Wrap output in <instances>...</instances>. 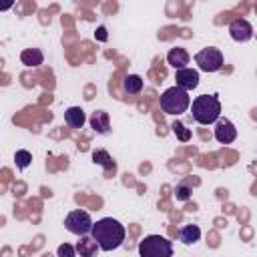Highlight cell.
<instances>
[{
  "mask_svg": "<svg viewBox=\"0 0 257 257\" xmlns=\"http://www.w3.org/2000/svg\"><path fill=\"white\" fill-rule=\"evenodd\" d=\"M90 237L96 241L100 251H114L124 243L126 231L120 221H116L112 217H104V219H98L96 223H92Z\"/></svg>",
  "mask_w": 257,
  "mask_h": 257,
  "instance_id": "obj_1",
  "label": "cell"
},
{
  "mask_svg": "<svg viewBox=\"0 0 257 257\" xmlns=\"http://www.w3.org/2000/svg\"><path fill=\"white\" fill-rule=\"evenodd\" d=\"M193 118L199 124H215L217 118L221 116V102L217 94H199L197 98H193V102L189 104Z\"/></svg>",
  "mask_w": 257,
  "mask_h": 257,
  "instance_id": "obj_2",
  "label": "cell"
},
{
  "mask_svg": "<svg viewBox=\"0 0 257 257\" xmlns=\"http://www.w3.org/2000/svg\"><path fill=\"white\" fill-rule=\"evenodd\" d=\"M159 104H161V110L167 114H183L191 104V96L187 90L179 86H171L161 94Z\"/></svg>",
  "mask_w": 257,
  "mask_h": 257,
  "instance_id": "obj_3",
  "label": "cell"
},
{
  "mask_svg": "<svg viewBox=\"0 0 257 257\" xmlns=\"http://www.w3.org/2000/svg\"><path fill=\"white\" fill-rule=\"evenodd\" d=\"M141 257H173V243L163 235H147L139 243Z\"/></svg>",
  "mask_w": 257,
  "mask_h": 257,
  "instance_id": "obj_4",
  "label": "cell"
},
{
  "mask_svg": "<svg viewBox=\"0 0 257 257\" xmlns=\"http://www.w3.org/2000/svg\"><path fill=\"white\" fill-rule=\"evenodd\" d=\"M195 62L199 66V70L203 72H217L223 68V54L219 48L215 46H207V48H201L197 54H195Z\"/></svg>",
  "mask_w": 257,
  "mask_h": 257,
  "instance_id": "obj_5",
  "label": "cell"
},
{
  "mask_svg": "<svg viewBox=\"0 0 257 257\" xmlns=\"http://www.w3.org/2000/svg\"><path fill=\"white\" fill-rule=\"evenodd\" d=\"M64 227L66 231L78 235V237H84V235H90V229H92V219L86 211L82 209H74L66 215L64 219Z\"/></svg>",
  "mask_w": 257,
  "mask_h": 257,
  "instance_id": "obj_6",
  "label": "cell"
},
{
  "mask_svg": "<svg viewBox=\"0 0 257 257\" xmlns=\"http://www.w3.org/2000/svg\"><path fill=\"white\" fill-rule=\"evenodd\" d=\"M229 34L235 42H249L253 38V26L247 18H235L229 24Z\"/></svg>",
  "mask_w": 257,
  "mask_h": 257,
  "instance_id": "obj_7",
  "label": "cell"
},
{
  "mask_svg": "<svg viewBox=\"0 0 257 257\" xmlns=\"http://www.w3.org/2000/svg\"><path fill=\"white\" fill-rule=\"evenodd\" d=\"M215 139H217V143H221V145L233 143V141L237 139V128H235V124H233L229 118L219 116L217 122H215Z\"/></svg>",
  "mask_w": 257,
  "mask_h": 257,
  "instance_id": "obj_8",
  "label": "cell"
},
{
  "mask_svg": "<svg viewBox=\"0 0 257 257\" xmlns=\"http://www.w3.org/2000/svg\"><path fill=\"white\" fill-rule=\"evenodd\" d=\"M175 80H177V84L175 86H179V88H183V90H193V88H197L199 86V72L195 70V68H181V70H177L175 72Z\"/></svg>",
  "mask_w": 257,
  "mask_h": 257,
  "instance_id": "obj_9",
  "label": "cell"
},
{
  "mask_svg": "<svg viewBox=\"0 0 257 257\" xmlns=\"http://www.w3.org/2000/svg\"><path fill=\"white\" fill-rule=\"evenodd\" d=\"M88 122H90L92 131L98 133V135H108L110 133V116H108L106 110H94L90 114Z\"/></svg>",
  "mask_w": 257,
  "mask_h": 257,
  "instance_id": "obj_10",
  "label": "cell"
},
{
  "mask_svg": "<svg viewBox=\"0 0 257 257\" xmlns=\"http://www.w3.org/2000/svg\"><path fill=\"white\" fill-rule=\"evenodd\" d=\"M189 60H191V56H189L187 48H183V46H175V48H171V50H169V54H167V62H169L175 70L187 68Z\"/></svg>",
  "mask_w": 257,
  "mask_h": 257,
  "instance_id": "obj_11",
  "label": "cell"
},
{
  "mask_svg": "<svg viewBox=\"0 0 257 257\" xmlns=\"http://www.w3.org/2000/svg\"><path fill=\"white\" fill-rule=\"evenodd\" d=\"M64 122L72 128H82V124L86 122V114L80 106H70L64 110Z\"/></svg>",
  "mask_w": 257,
  "mask_h": 257,
  "instance_id": "obj_12",
  "label": "cell"
},
{
  "mask_svg": "<svg viewBox=\"0 0 257 257\" xmlns=\"http://www.w3.org/2000/svg\"><path fill=\"white\" fill-rule=\"evenodd\" d=\"M74 251H76L80 257H94L96 251H98V245H96V241H94L90 235H84V237H80V241L74 245Z\"/></svg>",
  "mask_w": 257,
  "mask_h": 257,
  "instance_id": "obj_13",
  "label": "cell"
},
{
  "mask_svg": "<svg viewBox=\"0 0 257 257\" xmlns=\"http://www.w3.org/2000/svg\"><path fill=\"white\" fill-rule=\"evenodd\" d=\"M179 239H181L185 245H193V243H197V241L201 239V229H199V225H193V223L183 225L181 231H179Z\"/></svg>",
  "mask_w": 257,
  "mask_h": 257,
  "instance_id": "obj_14",
  "label": "cell"
},
{
  "mask_svg": "<svg viewBox=\"0 0 257 257\" xmlns=\"http://www.w3.org/2000/svg\"><path fill=\"white\" fill-rule=\"evenodd\" d=\"M20 60L24 66H40L44 60V54L40 48H26L20 52Z\"/></svg>",
  "mask_w": 257,
  "mask_h": 257,
  "instance_id": "obj_15",
  "label": "cell"
},
{
  "mask_svg": "<svg viewBox=\"0 0 257 257\" xmlns=\"http://www.w3.org/2000/svg\"><path fill=\"white\" fill-rule=\"evenodd\" d=\"M122 90L126 94H139L143 90V78L139 74H126L122 78Z\"/></svg>",
  "mask_w": 257,
  "mask_h": 257,
  "instance_id": "obj_16",
  "label": "cell"
},
{
  "mask_svg": "<svg viewBox=\"0 0 257 257\" xmlns=\"http://www.w3.org/2000/svg\"><path fill=\"white\" fill-rule=\"evenodd\" d=\"M92 161H94L96 165H100V167H102V169H104L106 173H108V171H114V169H116V163H114V161L110 159V155H108V153H106L104 149H96V151L92 153Z\"/></svg>",
  "mask_w": 257,
  "mask_h": 257,
  "instance_id": "obj_17",
  "label": "cell"
},
{
  "mask_svg": "<svg viewBox=\"0 0 257 257\" xmlns=\"http://www.w3.org/2000/svg\"><path fill=\"white\" fill-rule=\"evenodd\" d=\"M171 128H173V133L177 135V139H179L181 143H189V141H191V131H189L181 120H175V122L171 124Z\"/></svg>",
  "mask_w": 257,
  "mask_h": 257,
  "instance_id": "obj_18",
  "label": "cell"
},
{
  "mask_svg": "<svg viewBox=\"0 0 257 257\" xmlns=\"http://www.w3.org/2000/svg\"><path fill=\"white\" fill-rule=\"evenodd\" d=\"M14 163H16V167H18V169H26V167L32 163V155H30L28 151L20 149V151H16V153H14Z\"/></svg>",
  "mask_w": 257,
  "mask_h": 257,
  "instance_id": "obj_19",
  "label": "cell"
},
{
  "mask_svg": "<svg viewBox=\"0 0 257 257\" xmlns=\"http://www.w3.org/2000/svg\"><path fill=\"white\" fill-rule=\"evenodd\" d=\"M191 193H193V189H191V185L185 183V181L175 187V197H177V201H189V199H191Z\"/></svg>",
  "mask_w": 257,
  "mask_h": 257,
  "instance_id": "obj_20",
  "label": "cell"
},
{
  "mask_svg": "<svg viewBox=\"0 0 257 257\" xmlns=\"http://www.w3.org/2000/svg\"><path fill=\"white\" fill-rule=\"evenodd\" d=\"M56 255L58 257H76V251H74V247L70 243H62V245H58Z\"/></svg>",
  "mask_w": 257,
  "mask_h": 257,
  "instance_id": "obj_21",
  "label": "cell"
},
{
  "mask_svg": "<svg viewBox=\"0 0 257 257\" xmlns=\"http://www.w3.org/2000/svg\"><path fill=\"white\" fill-rule=\"evenodd\" d=\"M96 38H98V40H106V28H104V26H100V28L96 30Z\"/></svg>",
  "mask_w": 257,
  "mask_h": 257,
  "instance_id": "obj_22",
  "label": "cell"
},
{
  "mask_svg": "<svg viewBox=\"0 0 257 257\" xmlns=\"http://www.w3.org/2000/svg\"><path fill=\"white\" fill-rule=\"evenodd\" d=\"M12 6H14V2H0V10H8Z\"/></svg>",
  "mask_w": 257,
  "mask_h": 257,
  "instance_id": "obj_23",
  "label": "cell"
}]
</instances>
